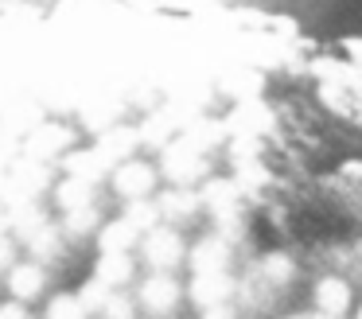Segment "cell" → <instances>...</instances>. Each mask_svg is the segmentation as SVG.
<instances>
[{
	"label": "cell",
	"instance_id": "obj_9",
	"mask_svg": "<svg viewBox=\"0 0 362 319\" xmlns=\"http://www.w3.org/2000/svg\"><path fill=\"white\" fill-rule=\"evenodd\" d=\"M288 319H343V315H327V311H300V315H288Z\"/></svg>",
	"mask_w": 362,
	"mask_h": 319
},
{
	"label": "cell",
	"instance_id": "obj_8",
	"mask_svg": "<svg viewBox=\"0 0 362 319\" xmlns=\"http://www.w3.org/2000/svg\"><path fill=\"white\" fill-rule=\"evenodd\" d=\"M203 319H234V311H230L226 303H218V308H206Z\"/></svg>",
	"mask_w": 362,
	"mask_h": 319
},
{
	"label": "cell",
	"instance_id": "obj_5",
	"mask_svg": "<svg viewBox=\"0 0 362 319\" xmlns=\"http://www.w3.org/2000/svg\"><path fill=\"white\" fill-rule=\"evenodd\" d=\"M43 319H90V308L82 303L78 292H55V296L47 300Z\"/></svg>",
	"mask_w": 362,
	"mask_h": 319
},
{
	"label": "cell",
	"instance_id": "obj_1",
	"mask_svg": "<svg viewBox=\"0 0 362 319\" xmlns=\"http://www.w3.org/2000/svg\"><path fill=\"white\" fill-rule=\"evenodd\" d=\"M183 16H261L296 28H312L323 16H331L343 0H156Z\"/></svg>",
	"mask_w": 362,
	"mask_h": 319
},
{
	"label": "cell",
	"instance_id": "obj_6",
	"mask_svg": "<svg viewBox=\"0 0 362 319\" xmlns=\"http://www.w3.org/2000/svg\"><path fill=\"white\" fill-rule=\"evenodd\" d=\"M102 319H136L133 300H129L125 292H113V296H110V303L102 308Z\"/></svg>",
	"mask_w": 362,
	"mask_h": 319
},
{
	"label": "cell",
	"instance_id": "obj_4",
	"mask_svg": "<svg viewBox=\"0 0 362 319\" xmlns=\"http://www.w3.org/2000/svg\"><path fill=\"white\" fill-rule=\"evenodd\" d=\"M315 308L327 311V315H346V308H351V288L339 277L320 280V284H315Z\"/></svg>",
	"mask_w": 362,
	"mask_h": 319
},
{
	"label": "cell",
	"instance_id": "obj_10",
	"mask_svg": "<svg viewBox=\"0 0 362 319\" xmlns=\"http://www.w3.org/2000/svg\"><path fill=\"white\" fill-rule=\"evenodd\" d=\"M354 319H362V308H358V311H354Z\"/></svg>",
	"mask_w": 362,
	"mask_h": 319
},
{
	"label": "cell",
	"instance_id": "obj_7",
	"mask_svg": "<svg viewBox=\"0 0 362 319\" xmlns=\"http://www.w3.org/2000/svg\"><path fill=\"white\" fill-rule=\"evenodd\" d=\"M0 319H32V315H28V303H24V300L8 296V300L0 303Z\"/></svg>",
	"mask_w": 362,
	"mask_h": 319
},
{
	"label": "cell",
	"instance_id": "obj_2",
	"mask_svg": "<svg viewBox=\"0 0 362 319\" xmlns=\"http://www.w3.org/2000/svg\"><path fill=\"white\" fill-rule=\"evenodd\" d=\"M180 296H183V288L172 272H152L148 269V277L141 280V308L148 311V315H172Z\"/></svg>",
	"mask_w": 362,
	"mask_h": 319
},
{
	"label": "cell",
	"instance_id": "obj_3",
	"mask_svg": "<svg viewBox=\"0 0 362 319\" xmlns=\"http://www.w3.org/2000/svg\"><path fill=\"white\" fill-rule=\"evenodd\" d=\"M230 292H234V280L226 277V269L222 272H195V280H191V300L199 308H218V303L230 300Z\"/></svg>",
	"mask_w": 362,
	"mask_h": 319
}]
</instances>
